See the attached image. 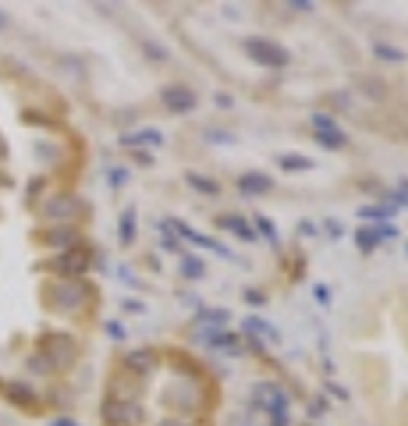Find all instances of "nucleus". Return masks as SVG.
Segmentation results:
<instances>
[{"mask_svg":"<svg viewBox=\"0 0 408 426\" xmlns=\"http://www.w3.org/2000/svg\"><path fill=\"white\" fill-rule=\"evenodd\" d=\"M316 142H320V146H327V149H344V146H348V139H344V132H341V128L316 132Z\"/></svg>","mask_w":408,"mask_h":426,"instance_id":"nucleus-18","label":"nucleus"},{"mask_svg":"<svg viewBox=\"0 0 408 426\" xmlns=\"http://www.w3.org/2000/svg\"><path fill=\"white\" fill-rule=\"evenodd\" d=\"M107 334H110V338H124V327H121L117 320H110V323H107Z\"/></svg>","mask_w":408,"mask_h":426,"instance_id":"nucleus-28","label":"nucleus"},{"mask_svg":"<svg viewBox=\"0 0 408 426\" xmlns=\"http://www.w3.org/2000/svg\"><path fill=\"white\" fill-rule=\"evenodd\" d=\"M288 8H291V11H312V4H309V0H291Z\"/></svg>","mask_w":408,"mask_h":426,"instance_id":"nucleus-30","label":"nucleus"},{"mask_svg":"<svg viewBox=\"0 0 408 426\" xmlns=\"http://www.w3.org/2000/svg\"><path fill=\"white\" fill-rule=\"evenodd\" d=\"M4 394H8V402H15V405H22V409H36V391L28 387V384H4Z\"/></svg>","mask_w":408,"mask_h":426,"instance_id":"nucleus-10","label":"nucleus"},{"mask_svg":"<svg viewBox=\"0 0 408 426\" xmlns=\"http://www.w3.org/2000/svg\"><path fill=\"white\" fill-rule=\"evenodd\" d=\"M245 53L263 68H288V60H291V53L284 46L273 43V40H263V36H248L245 40Z\"/></svg>","mask_w":408,"mask_h":426,"instance_id":"nucleus-2","label":"nucleus"},{"mask_svg":"<svg viewBox=\"0 0 408 426\" xmlns=\"http://www.w3.org/2000/svg\"><path fill=\"white\" fill-rule=\"evenodd\" d=\"M75 210H78V199H75V196H53V199L46 203V213H50V217H71Z\"/></svg>","mask_w":408,"mask_h":426,"instance_id":"nucleus-14","label":"nucleus"},{"mask_svg":"<svg viewBox=\"0 0 408 426\" xmlns=\"http://www.w3.org/2000/svg\"><path fill=\"white\" fill-rule=\"evenodd\" d=\"M181 273H185V278H192V281H196V278H203L206 270H203V263H199L196 256H185V259H181Z\"/></svg>","mask_w":408,"mask_h":426,"instance_id":"nucleus-22","label":"nucleus"},{"mask_svg":"<svg viewBox=\"0 0 408 426\" xmlns=\"http://www.w3.org/2000/svg\"><path fill=\"white\" fill-rule=\"evenodd\" d=\"M245 298H248V302H253V306H260V302H266V298H263L260 291H245Z\"/></svg>","mask_w":408,"mask_h":426,"instance_id":"nucleus-31","label":"nucleus"},{"mask_svg":"<svg viewBox=\"0 0 408 426\" xmlns=\"http://www.w3.org/2000/svg\"><path fill=\"white\" fill-rule=\"evenodd\" d=\"M75 355H78V348H75V338H68V334H43L40 338V359L50 366V373L68 370Z\"/></svg>","mask_w":408,"mask_h":426,"instance_id":"nucleus-1","label":"nucleus"},{"mask_svg":"<svg viewBox=\"0 0 408 426\" xmlns=\"http://www.w3.org/2000/svg\"><path fill=\"white\" fill-rule=\"evenodd\" d=\"M117 235H121V241H124V246H132V241H135V210H132V206H128V210L121 213Z\"/></svg>","mask_w":408,"mask_h":426,"instance_id":"nucleus-17","label":"nucleus"},{"mask_svg":"<svg viewBox=\"0 0 408 426\" xmlns=\"http://www.w3.org/2000/svg\"><path fill=\"white\" fill-rule=\"evenodd\" d=\"M185 181H188V185H192L196 192H203V196H216V192H221V185H216L213 178L199 174V171H188V174H185Z\"/></svg>","mask_w":408,"mask_h":426,"instance_id":"nucleus-15","label":"nucleus"},{"mask_svg":"<svg viewBox=\"0 0 408 426\" xmlns=\"http://www.w3.org/2000/svg\"><path fill=\"white\" fill-rule=\"evenodd\" d=\"M124 146H160L164 135L156 132V128H139V132H128V135H121Z\"/></svg>","mask_w":408,"mask_h":426,"instance_id":"nucleus-13","label":"nucleus"},{"mask_svg":"<svg viewBox=\"0 0 408 426\" xmlns=\"http://www.w3.org/2000/svg\"><path fill=\"white\" fill-rule=\"evenodd\" d=\"M153 366H156V359L149 352H128V355H124V370H128V373L146 377V373H153Z\"/></svg>","mask_w":408,"mask_h":426,"instance_id":"nucleus-12","label":"nucleus"},{"mask_svg":"<svg viewBox=\"0 0 408 426\" xmlns=\"http://www.w3.org/2000/svg\"><path fill=\"white\" fill-rule=\"evenodd\" d=\"M50 295H53V306H57V309L75 313V309L82 306V298H85V288L75 284V281H60V284L50 288Z\"/></svg>","mask_w":408,"mask_h":426,"instance_id":"nucleus-5","label":"nucleus"},{"mask_svg":"<svg viewBox=\"0 0 408 426\" xmlns=\"http://www.w3.org/2000/svg\"><path fill=\"white\" fill-rule=\"evenodd\" d=\"M280 167H284V171H309L312 160L309 157H298V153H284V157H280Z\"/></svg>","mask_w":408,"mask_h":426,"instance_id":"nucleus-21","label":"nucleus"},{"mask_svg":"<svg viewBox=\"0 0 408 426\" xmlns=\"http://www.w3.org/2000/svg\"><path fill=\"white\" fill-rule=\"evenodd\" d=\"M312 128H316V132H330L337 125H334V117H327V114H312Z\"/></svg>","mask_w":408,"mask_h":426,"instance_id":"nucleus-25","label":"nucleus"},{"mask_svg":"<svg viewBox=\"0 0 408 426\" xmlns=\"http://www.w3.org/2000/svg\"><path fill=\"white\" fill-rule=\"evenodd\" d=\"M210 142H235V135H224V132H206Z\"/></svg>","mask_w":408,"mask_h":426,"instance_id":"nucleus-29","label":"nucleus"},{"mask_svg":"<svg viewBox=\"0 0 408 426\" xmlns=\"http://www.w3.org/2000/svg\"><path fill=\"white\" fill-rule=\"evenodd\" d=\"M387 238H398V228L394 224H380V228H366V231H359L355 235V246L362 249V253H373L380 241H387Z\"/></svg>","mask_w":408,"mask_h":426,"instance_id":"nucleus-7","label":"nucleus"},{"mask_svg":"<svg viewBox=\"0 0 408 426\" xmlns=\"http://www.w3.org/2000/svg\"><path fill=\"white\" fill-rule=\"evenodd\" d=\"M245 334H260V338H270V341H277V330H273L266 320H260V316L245 320Z\"/></svg>","mask_w":408,"mask_h":426,"instance_id":"nucleus-20","label":"nucleus"},{"mask_svg":"<svg viewBox=\"0 0 408 426\" xmlns=\"http://www.w3.org/2000/svg\"><path fill=\"white\" fill-rule=\"evenodd\" d=\"M8 157V142H4V135H0V160Z\"/></svg>","mask_w":408,"mask_h":426,"instance_id":"nucleus-34","label":"nucleus"},{"mask_svg":"<svg viewBox=\"0 0 408 426\" xmlns=\"http://www.w3.org/2000/svg\"><path fill=\"white\" fill-rule=\"evenodd\" d=\"M160 100H164V107L167 110H174V114H188L196 107V93L188 85H167L164 93H160Z\"/></svg>","mask_w":408,"mask_h":426,"instance_id":"nucleus-6","label":"nucleus"},{"mask_svg":"<svg viewBox=\"0 0 408 426\" xmlns=\"http://www.w3.org/2000/svg\"><path fill=\"white\" fill-rule=\"evenodd\" d=\"M4 25H8V15H4V11H0V28H4Z\"/></svg>","mask_w":408,"mask_h":426,"instance_id":"nucleus-36","label":"nucleus"},{"mask_svg":"<svg viewBox=\"0 0 408 426\" xmlns=\"http://www.w3.org/2000/svg\"><path fill=\"white\" fill-rule=\"evenodd\" d=\"M316 298H320V302H330V291H327L323 284H316Z\"/></svg>","mask_w":408,"mask_h":426,"instance_id":"nucleus-32","label":"nucleus"},{"mask_svg":"<svg viewBox=\"0 0 408 426\" xmlns=\"http://www.w3.org/2000/svg\"><path fill=\"white\" fill-rule=\"evenodd\" d=\"M156 426H188V423H181V419H164V423H156Z\"/></svg>","mask_w":408,"mask_h":426,"instance_id":"nucleus-33","label":"nucleus"},{"mask_svg":"<svg viewBox=\"0 0 408 426\" xmlns=\"http://www.w3.org/2000/svg\"><path fill=\"white\" fill-rule=\"evenodd\" d=\"M238 189H241L245 196H266V192L273 189V181H270V174H263V171H248V174L238 178Z\"/></svg>","mask_w":408,"mask_h":426,"instance_id":"nucleus-9","label":"nucleus"},{"mask_svg":"<svg viewBox=\"0 0 408 426\" xmlns=\"http://www.w3.org/2000/svg\"><path fill=\"white\" fill-rule=\"evenodd\" d=\"M50 426H78V423H71V419H57V423H50Z\"/></svg>","mask_w":408,"mask_h":426,"instance_id":"nucleus-35","label":"nucleus"},{"mask_svg":"<svg viewBox=\"0 0 408 426\" xmlns=\"http://www.w3.org/2000/svg\"><path fill=\"white\" fill-rule=\"evenodd\" d=\"M110 181H114V189H121L128 181V171H110Z\"/></svg>","mask_w":408,"mask_h":426,"instance_id":"nucleus-27","label":"nucleus"},{"mask_svg":"<svg viewBox=\"0 0 408 426\" xmlns=\"http://www.w3.org/2000/svg\"><path fill=\"white\" fill-rule=\"evenodd\" d=\"M210 348H213V352H228V355H238V352H241V345H238L235 338H228V334H213V338H210Z\"/></svg>","mask_w":408,"mask_h":426,"instance_id":"nucleus-19","label":"nucleus"},{"mask_svg":"<svg viewBox=\"0 0 408 426\" xmlns=\"http://www.w3.org/2000/svg\"><path fill=\"white\" fill-rule=\"evenodd\" d=\"M373 53L380 57V60H405V50H398V46H387V43H376V46H373Z\"/></svg>","mask_w":408,"mask_h":426,"instance_id":"nucleus-23","label":"nucleus"},{"mask_svg":"<svg viewBox=\"0 0 408 426\" xmlns=\"http://www.w3.org/2000/svg\"><path fill=\"white\" fill-rule=\"evenodd\" d=\"M359 213H362V217H369V221H387L391 213H394V206H362Z\"/></svg>","mask_w":408,"mask_h":426,"instance_id":"nucleus-24","label":"nucleus"},{"mask_svg":"<svg viewBox=\"0 0 408 426\" xmlns=\"http://www.w3.org/2000/svg\"><path fill=\"white\" fill-rule=\"evenodd\" d=\"M89 263H92V256H89V249H82V246H75V249H68V253H60V256L53 259V270L60 273V278H78V273H85V270H89Z\"/></svg>","mask_w":408,"mask_h":426,"instance_id":"nucleus-4","label":"nucleus"},{"mask_svg":"<svg viewBox=\"0 0 408 426\" xmlns=\"http://www.w3.org/2000/svg\"><path fill=\"white\" fill-rule=\"evenodd\" d=\"M228 320H231V313H228V309H206V313H199V316H196V330L210 341L213 334H221V327H224Z\"/></svg>","mask_w":408,"mask_h":426,"instance_id":"nucleus-8","label":"nucleus"},{"mask_svg":"<svg viewBox=\"0 0 408 426\" xmlns=\"http://www.w3.org/2000/svg\"><path fill=\"white\" fill-rule=\"evenodd\" d=\"M103 423L107 426H139L142 423V409L135 402H103Z\"/></svg>","mask_w":408,"mask_h":426,"instance_id":"nucleus-3","label":"nucleus"},{"mask_svg":"<svg viewBox=\"0 0 408 426\" xmlns=\"http://www.w3.org/2000/svg\"><path fill=\"white\" fill-rule=\"evenodd\" d=\"M43 238H46V246H53V249H65V253L78 246V231H75V228H53V231H46Z\"/></svg>","mask_w":408,"mask_h":426,"instance_id":"nucleus-11","label":"nucleus"},{"mask_svg":"<svg viewBox=\"0 0 408 426\" xmlns=\"http://www.w3.org/2000/svg\"><path fill=\"white\" fill-rule=\"evenodd\" d=\"M260 231H263V235H266L270 241H277V228H273V224H270L266 217H260Z\"/></svg>","mask_w":408,"mask_h":426,"instance_id":"nucleus-26","label":"nucleus"},{"mask_svg":"<svg viewBox=\"0 0 408 426\" xmlns=\"http://www.w3.org/2000/svg\"><path fill=\"white\" fill-rule=\"evenodd\" d=\"M216 228H224V231H235L241 241H253L256 235H253V228H248L245 224V217H221V221H216Z\"/></svg>","mask_w":408,"mask_h":426,"instance_id":"nucleus-16","label":"nucleus"}]
</instances>
